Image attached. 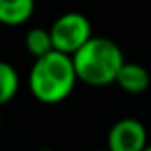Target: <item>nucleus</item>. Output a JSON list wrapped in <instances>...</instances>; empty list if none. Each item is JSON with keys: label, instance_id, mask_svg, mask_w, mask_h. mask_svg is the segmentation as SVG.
Here are the masks:
<instances>
[{"label": "nucleus", "instance_id": "nucleus-10", "mask_svg": "<svg viewBox=\"0 0 151 151\" xmlns=\"http://www.w3.org/2000/svg\"><path fill=\"white\" fill-rule=\"evenodd\" d=\"M0 126H2V113H0Z\"/></svg>", "mask_w": 151, "mask_h": 151}, {"label": "nucleus", "instance_id": "nucleus-7", "mask_svg": "<svg viewBox=\"0 0 151 151\" xmlns=\"http://www.w3.org/2000/svg\"><path fill=\"white\" fill-rule=\"evenodd\" d=\"M23 44H25V50L35 59L54 52V42H52L50 29H44V27H33V29H29L25 33Z\"/></svg>", "mask_w": 151, "mask_h": 151}, {"label": "nucleus", "instance_id": "nucleus-4", "mask_svg": "<svg viewBox=\"0 0 151 151\" xmlns=\"http://www.w3.org/2000/svg\"><path fill=\"white\" fill-rule=\"evenodd\" d=\"M147 145V130L134 117L119 119L107 132V151H144Z\"/></svg>", "mask_w": 151, "mask_h": 151}, {"label": "nucleus", "instance_id": "nucleus-6", "mask_svg": "<svg viewBox=\"0 0 151 151\" xmlns=\"http://www.w3.org/2000/svg\"><path fill=\"white\" fill-rule=\"evenodd\" d=\"M35 14V0H0V23L6 27L25 25Z\"/></svg>", "mask_w": 151, "mask_h": 151}, {"label": "nucleus", "instance_id": "nucleus-11", "mask_svg": "<svg viewBox=\"0 0 151 151\" xmlns=\"http://www.w3.org/2000/svg\"><path fill=\"white\" fill-rule=\"evenodd\" d=\"M103 151H107V149H103Z\"/></svg>", "mask_w": 151, "mask_h": 151}, {"label": "nucleus", "instance_id": "nucleus-8", "mask_svg": "<svg viewBox=\"0 0 151 151\" xmlns=\"http://www.w3.org/2000/svg\"><path fill=\"white\" fill-rule=\"evenodd\" d=\"M19 92V73L8 61L0 59V107L10 103Z\"/></svg>", "mask_w": 151, "mask_h": 151}, {"label": "nucleus", "instance_id": "nucleus-3", "mask_svg": "<svg viewBox=\"0 0 151 151\" xmlns=\"http://www.w3.org/2000/svg\"><path fill=\"white\" fill-rule=\"evenodd\" d=\"M50 35L52 42H54V50L65 55H75L94 37L90 19L78 12L61 14L50 25Z\"/></svg>", "mask_w": 151, "mask_h": 151}, {"label": "nucleus", "instance_id": "nucleus-2", "mask_svg": "<svg viewBox=\"0 0 151 151\" xmlns=\"http://www.w3.org/2000/svg\"><path fill=\"white\" fill-rule=\"evenodd\" d=\"M71 58L78 82L98 88L115 84L119 71L126 63L121 46L105 37H92Z\"/></svg>", "mask_w": 151, "mask_h": 151}, {"label": "nucleus", "instance_id": "nucleus-5", "mask_svg": "<svg viewBox=\"0 0 151 151\" xmlns=\"http://www.w3.org/2000/svg\"><path fill=\"white\" fill-rule=\"evenodd\" d=\"M115 84L126 94H144L151 84V75L142 63L126 61L119 71Z\"/></svg>", "mask_w": 151, "mask_h": 151}, {"label": "nucleus", "instance_id": "nucleus-1", "mask_svg": "<svg viewBox=\"0 0 151 151\" xmlns=\"http://www.w3.org/2000/svg\"><path fill=\"white\" fill-rule=\"evenodd\" d=\"M77 71L73 58L61 52H50L35 59L29 71V90L35 100L46 105L65 101L77 86Z\"/></svg>", "mask_w": 151, "mask_h": 151}, {"label": "nucleus", "instance_id": "nucleus-9", "mask_svg": "<svg viewBox=\"0 0 151 151\" xmlns=\"http://www.w3.org/2000/svg\"><path fill=\"white\" fill-rule=\"evenodd\" d=\"M144 151H151V144H149V145H147V147H145Z\"/></svg>", "mask_w": 151, "mask_h": 151}]
</instances>
